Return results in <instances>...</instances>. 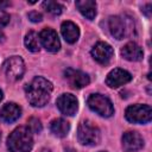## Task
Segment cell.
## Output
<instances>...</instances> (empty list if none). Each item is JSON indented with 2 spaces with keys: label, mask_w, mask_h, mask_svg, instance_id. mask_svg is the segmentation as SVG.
Masks as SVG:
<instances>
[{
  "label": "cell",
  "mask_w": 152,
  "mask_h": 152,
  "mask_svg": "<svg viewBox=\"0 0 152 152\" xmlns=\"http://www.w3.org/2000/svg\"><path fill=\"white\" fill-rule=\"evenodd\" d=\"M39 42H40L39 36L34 31H30L25 37V45H26L27 50H30L32 52L39 51V48H40V43Z\"/></svg>",
  "instance_id": "d6986e66"
},
{
  "label": "cell",
  "mask_w": 152,
  "mask_h": 152,
  "mask_svg": "<svg viewBox=\"0 0 152 152\" xmlns=\"http://www.w3.org/2000/svg\"><path fill=\"white\" fill-rule=\"evenodd\" d=\"M51 91H52L51 82L42 76L34 77L32 82L26 87L27 100L33 107L45 106L50 100Z\"/></svg>",
  "instance_id": "6da1fadb"
},
{
  "label": "cell",
  "mask_w": 152,
  "mask_h": 152,
  "mask_svg": "<svg viewBox=\"0 0 152 152\" xmlns=\"http://www.w3.org/2000/svg\"><path fill=\"white\" fill-rule=\"evenodd\" d=\"M8 21H10V15L6 12L0 10V27L6 26L8 24Z\"/></svg>",
  "instance_id": "7402d4cb"
},
{
  "label": "cell",
  "mask_w": 152,
  "mask_h": 152,
  "mask_svg": "<svg viewBox=\"0 0 152 152\" xmlns=\"http://www.w3.org/2000/svg\"><path fill=\"white\" fill-rule=\"evenodd\" d=\"M87 103H88V106H89V108L91 110H94L95 113H97L101 116L109 118L114 113V107H113L110 100L104 95L91 94L88 97Z\"/></svg>",
  "instance_id": "3957f363"
},
{
  "label": "cell",
  "mask_w": 152,
  "mask_h": 152,
  "mask_svg": "<svg viewBox=\"0 0 152 152\" xmlns=\"http://www.w3.org/2000/svg\"><path fill=\"white\" fill-rule=\"evenodd\" d=\"M121 55H122L124 58H126L128 61L137 62V61H140L142 58L144 52H142V49L138 44L131 42V43H127L121 49Z\"/></svg>",
  "instance_id": "9a60e30c"
},
{
  "label": "cell",
  "mask_w": 152,
  "mask_h": 152,
  "mask_svg": "<svg viewBox=\"0 0 152 152\" xmlns=\"http://www.w3.org/2000/svg\"><path fill=\"white\" fill-rule=\"evenodd\" d=\"M58 109L65 115H74L78 108V102L76 97L71 94H62L57 99Z\"/></svg>",
  "instance_id": "7c38bea8"
},
{
  "label": "cell",
  "mask_w": 152,
  "mask_h": 152,
  "mask_svg": "<svg viewBox=\"0 0 152 152\" xmlns=\"http://www.w3.org/2000/svg\"><path fill=\"white\" fill-rule=\"evenodd\" d=\"M69 129H70L69 122L66 120H64V119H61V118L52 120L51 124H50V131L52 132L53 135L59 137V138L65 137L68 134Z\"/></svg>",
  "instance_id": "e0dca14e"
},
{
  "label": "cell",
  "mask_w": 152,
  "mask_h": 152,
  "mask_svg": "<svg viewBox=\"0 0 152 152\" xmlns=\"http://www.w3.org/2000/svg\"><path fill=\"white\" fill-rule=\"evenodd\" d=\"M61 32L63 38L70 44L75 43L80 37V30L72 21H64L61 26Z\"/></svg>",
  "instance_id": "2e32d148"
},
{
  "label": "cell",
  "mask_w": 152,
  "mask_h": 152,
  "mask_svg": "<svg viewBox=\"0 0 152 152\" xmlns=\"http://www.w3.org/2000/svg\"><path fill=\"white\" fill-rule=\"evenodd\" d=\"M43 7H44V10H46L49 13H51L53 15H58L63 11V6L61 4L56 2V1H50V0L44 1L43 2Z\"/></svg>",
  "instance_id": "ffe728a7"
},
{
  "label": "cell",
  "mask_w": 152,
  "mask_h": 152,
  "mask_svg": "<svg viewBox=\"0 0 152 152\" xmlns=\"http://www.w3.org/2000/svg\"><path fill=\"white\" fill-rule=\"evenodd\" d=\"M39 39L43 46L50 52H57L61 48L58 36L56 31H53L52 28H44L39 34Z\"/></svg>",
  "instance_id": "9c48e42d"
},
{
  "label": "cell",
  "mask_w": 152,
  "mask_h": 152,
  "mask_svg": "<svg viewBox=\"0 0 152 152\" xmlns=\"http://www.w3.org/2000/svg\"><path fill=\"white\" fill-rule=\"evenodd\" d=\"M7 6H10V2L8 1H0V10L2 11L4 8H6Z\"/></svg>",
  "instance_id": "d4e9b609"
},
{
  "label": "cell",
  "mask_w": 152,
  "mask_h": 152,
  "mask_svg": "<svg viewBox=\"0 0 152 152\" xmlns=\"http://www.w3.org/2000/svg\"><path fill=\"white\" fill-rule=\"evenodd\" d=\"M64 76L68 80L69 84L74 88H77V89L88 86L89 82H90L89 76L86 72H83L81 70H75V69H71V68H68L64 71Z\"/></svg>",
  "instance_id": "ba28073f"
},
{
  "label": "cell",
  "mask_w": 152,
  "mask_h": 152,
  "mask_svg": "<svg viewBox=\"0 0 152 152\" xmlns=\"http://www.w3.org/2000/svg\"><path fill=\"white\" fill-rule=\"evenodd\" d=\"M4 71L5 75L10 81H18L23 77L25 71L24 61L19 56H12L4 63Z\"/></svg>",
  "instance_id": "8992f818"
},
{
  "label": "cell",
  "mask_w": 152,
  "mask_h": 152,
  "mask_svg": "<svg viewBox=\"0 0 152 152\" xmlns=\"http://www.w3.org/2000/svg\"><path fill=\"white\" fill-rule=\"evenodd\" d=\"M151 7H152V6H151V4H147L145 7H142V13H144L147 18H150V17H151Z\"/></svg>",
  "instance_id": "cb8c5ba5"
},
{
  "label": "cell",
  "mask_w": 152,
  "mask_h": 152,
  "mask_svg": "<svg viewBox=\"0 0 152 152\" xmlns=\"http://www.w3.org/2000/svg\"><path fill=\"white\" fill-rule=\"evenodd\" d=\"M113 48L107 44V43H103V42H99L95 44V46L91 49V56L93 58L99 62L100 64H107L110 58L113 57Z\"/></svg>",
  "instance_id": "52a82bcc"
},
{
  "label": "cell",
  "mask_w": 152,
  "mask_h": 152,
  "mask_svg": "<svg viewBox=\"0 0 152 152\" xmlns=\"http://www.w3.org/2000/svg\"><path fill=\"white\" fill-rule=\"evenodd\" d=\"M42 18H43V17H42V14H40L39 12L32 11V12L28 13V19H30L31 21H33V23H38V21H40Z\"/></svg>",
  "instance_id": "603a6c76"
},
{
  "label": "cell",
  "mask_w": 152,
  "mask_h": 152,
  "mask_svg": "<svg viewBox=\"0 0 152 152\" xmlns=\"http://www.w3.org/2000/svg\"><path fill=\"white\" fill-rule=\"evenodd\" d=\"M43 152H51V151H49V150H44Z\"/></svg>",
  "instance_id": "83f0119b"
},
{
  "label": "cell",
  "mask_w": 152,
  "mask_h": 152,
  "mask_svg": "<svg viewBox=\"0 0 152 152\" xmlns=\"http://www.w3.org/2000/svg\"><path fill=\"white\" fill-rule=\"evenodd\" d=\"M77 138L82 145L93 146L100 141V131L96 126L91 125L89 121H83L80 124L77 129Z\"/></svg>",
  "instance_id": "277c9868"
},
{
  "label": "cell",
  "mask_w": 152,
  "mask_h": 152,
  "mask_svg": "<svg viewBox=\"0 0 152 152\" xmlns=\"http://www.w3.org/2000/svg\"><path fill=\"white\" fill-rule=\"evenodd\" d=\"M76 7L78 11L89 20L94 19L96 15V2L93 0H82L76 1Z\"/></svg>",
  "instance_id": "ac0fdd59"
},
{
  "label": "cell",
  "mask_w": 152,
  "mask_h": 152,
  "mask_svg": "<svg viewBox=\"0 0 152 152\" xmlns=\"http://www.w3.org/2000/svg\"><path fill=\"white\" fill-rule=\"evenodd\" d=\"M7 146L11 152H30L33 146V138L27 127L15 128L7 139Z\"/></svg>",
  "instance_id": "7a4b0ae2"
},
{
  "label": "cell",
  "mask_w": 152,
  "mask_h": 152,
  "mask_svg": "<svg viewBox=\"0 0 152 152\" xmlns=\"http://www.w3.org/2000/svg\"><path fill=\"white\" fill-rule=\"evenodd\" d=\"M125 116L129 122L146 124L152 119V109L148 104H133L126 109Z\"/></svg>",
  "instance_id": "5b68a950"
},
{
  "label": "cell",
  "mask_w": 152,
  "mask_h": 152,
  "mask_svg": "<svg viewBox=\"0 0 152 152\" xmlns=\"http://www.w3.org/2000/svg\"><path fill=\"white\" fill-rule=\"evenodd\" d=\"M21 114V109L15 103H6L0 109V119L7 124L14 122Z\"/></svg>",
  "instance_id": "5bb4252c"
},
{
  "label": "cell",
  "mask_w": 152,
  "mask_h": 152,
  "mask_svg": "<svg viewBox=\"0 0 152 152\" xmlns=\"http://www.w3.org/2000/svg\"><path fill=\"white\" fill-rule=\"evenodd\" d=\"M109 31L112 33V36L116 39H122L126 36V23L125 19H122L121 17L114 15L109 18Z\"/></svg>",
  "instance_id": "4fadbf2b"
},
{
  "label": "cell",
  "mask_w": 152,
  "mask_h": 152,
  "mask_svg": "<svg viewBox=\"0 0 152 152\" xmlns=\"http://www.w3.org/2000/svg\"><path fill=\"white\" fill-rule=\"evenodd\" d=\"M4 39H5V36H4L2 31L0 30V43H1V42H4Z\"/></svg>",
  "instance_id": "484cf974"
},
{
  "label": "cell",
  "mask_w": 152,
  "mask_h": 152,
  "mask_svg": "<svg viewBox=\"0 0 152 152\" xmlns=\"http://www.w3.org/2000/svg\"><path fill=\"white\" fill-rule=\"evenodd\" d=\"M27 124H28V129L31 132L39 133L42 131V124H40V121L37 118H30L28 121H27Z\"/></svg>",
  "instance_id": "44dd1931"
},
{
  "label": "cell",
  "mask_w": 152,
  "mask_h": 152,
  "mask_svg": "<svg viewBox=\"0 0 152 152\" xmlns=\"http://www.w3.org/2000/svg\"><path fill=\"white\" fill-rule=\"evenodd\" d=\"M144 146L142 137L137 132H126L122 135V147L126 152H135Z\"/></svg>",
  "instance_id": "8fae6325"
},
{
  "label": "cell",
  "mask_w": 152,
  "mask_h": 152,
  "mask_svg": "<svg viewBox=\"0 0 152 152\" xmlns=\"http://www.w3.org/2000/svg\"><path fill=\"white\" fill-rule=\"evenodd\" d=\"M132 80V76L128 71L124 70V69H120V68H116L114 70H112L107 77H106V83L107 86H109L110 88H118L120 86H124L126 84L127 82H129Z\"/></svg>",
  "instance_id": "30bf717a"
},
{
  "label": "cell",
  "mask_w": 152,
  "mask_h": 152,
  "mask_svg": "<svg viewBox=\"0 0 152 152\" xmlns=\"http://www.w3.org/2000/svg\"><path fill=\"white\" fill-rule=\"evenodd\" d=\"M0 139H1V132H0Z\"/></svg>",
  "instance_id": "f1b7e54d"
},
{
  "label": "cell",
  "mask_w": 152,
  "mask_h": 152,
  "mask_svg": "<svg viewBox=\"0 0 152 152\" xmlns=\"http://www.w3.org/2000/svg\"><path fill=\"white\" fill-rule=\"evenodd\" d=\"M1 99H2V91L0 90V101H1Z\"/></svg>",
  "instance_id": "4316f807"
}]
</instances>
